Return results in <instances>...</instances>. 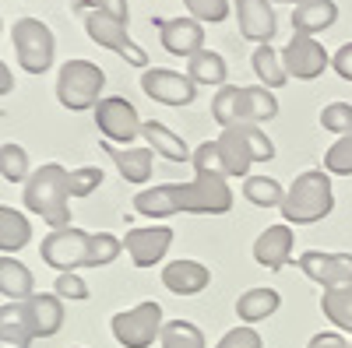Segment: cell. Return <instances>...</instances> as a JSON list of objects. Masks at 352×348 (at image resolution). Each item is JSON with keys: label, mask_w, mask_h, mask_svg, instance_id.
Here are the masks:
<instances>
[{"label": "cell", "mask_w": 352, "mask_h": 348, "mask_svg": "<svg viewBox=\"0 0 352 348\" xmlns=\"http://www.w3.org/2000/svg\"><path fill=\"white\" fill-rule=\"evenodd\" d=\"M109 327H113V338L124 348H148V345H155V338H162V327H166L162 306L155 299L138 303L134 310L116 313L109 321Z\"/></svg>", "instance_id": "9c48e42d"}, {"label": "cell", "mask_w": 352, "mask_h": 348, "mask_svg": "<svg viewBox=\"0 0 352 348\" xmlns=\"http://www.w3.org/2000/svg\"><path fill=\"white\" fill-rule=\"evenodd\" d=\"M338 21V4L335 0H303V4L292 8V36H320Z\"/></svg>", "instance_id": "7402d4cb"}, {"label": "cell", "mask_w": 352, "mask_h": 348, "mask_svg": "<svg viewBox=\"0 0 352 348\" xmlns=\"http://www.w3.org/2000/svg\"><path fill=\"white\" fill-rule=\"evenodd\" d=\"M56 296L71 299V303H81V299H88V285L78 271H60L56 275Z\"/></svg>", "instance_id": "f35d334b"}, {"label": "cell", "mask_w": 352, "mask_h": 348, "mask_svg": "<svg viewBox=\"0 0 352 348\" xmlns=\"http://www.w3.org/2000/svg\"><path fill=\"white\" fill-rule=\"evenodd\" d=\"M11 89H14V74H11V67L4 60H0V95H8Z\"/></svg>", "instance_id": "ee69618b"}, {"label": "cell", "mask_w": 352, "mask_h": 348, "mask_svg": "<svg viewBox=\"0 0 352 348\" xmlns=\"http://www.w3.org/2000/svg\"><path fill=\"white\" fill-rule=\"evenodd\" d=\"M141 92L148 95L152 102H162V106H190L197 99V84L190 81V74H180V71L144 67Z\"/></svg>", "instance_id": "7c38bea8"}, {"label": "cell", "mask_w": 352, "mask_h": 348, "mask_svg": "<svg viewBox=\"0 0 352 348\" xmlns=\"http://www.w3.org/2000/svg\"><path fill=\"white\" fill-rule=\"evenodd\" d=\"M141 137H144V144L155 152V155H162V159H169V162H190L194 159V152L187 148V141L180 137V134H173L166 124H159V120H144L141 124Z\"/></svg>", "instance_id": "603a6c76"}, {"label": "cell", "mask_w": 352, "mask_h": 348, "mask_svg": "<svg viewBox=\"0 0 352 348\" xmlns=\"http://www.w3.org/2000/svg\"><path fill=\"white\" fill-rule=\"evenodd\" d=\"M236 11V25H240V36L250 39V43H272L275 32H278V18H275V8L272 0H236L232 4Z\"/></svg>", "instance_id": "e0dca14e"}, {"label": "cell", "mask_w": 352, "mask_h": 348, "mask_svg": "<svg viewBox=\"0 0 352 348\" xmlns=\"http://www.w3.org/2000/svg\"><path fill=\"white\" fill-rule=\"evenodd\" d=\"M324 169L331 172V176H352V134L338 137L324 152Z\"/></svg>", "instance_id": "e575fe53"}, {"label": "cell", "mask_w": 352, "mask_h": 348, "mask_svg": "<svg viewBox=\"0 0 352 348\" xmlns=\"http://www.w3.org/2000/svg\"><path fill=\"white\" fill-rule=\"evenodd\" d=\"M187 74H190L194 84H215V89H222L229 67H226V60H222V53H215V49L204 46L201 53H194L190 60H187Z\"/></svg>", "instance_id": "83f0119b"}, {"label": "cell", "mask_w": 352, "mask_h": 348, "mask_svg": "<svg viewBox=\"0 0 352 348\" xmlns=\"http://www.w3.org/2000/svg\"><path fill=\"white\" fill-rule=\"evenodd\" d=\"M250 64H254V74L257 81L264 84V89H282V84L289 81L285 74V64H282V53L272 49V43H261L250 56Z\"/></svg>", "instance_id": "f1b7e54d"}, {"label": "cell", "mask_w": 352, "mask_h": 348, "mask_svg": "<svg viewBox=\"0 0 352 348\" xmlns=\"http://www.w3.org/2000/svg\"><path fill=\"white\" fill-rule=\"evenodd\" d=\"M272 4H303V0H272Z\"/></svg>", "instance_id": "f6af8a7d"}, {"label": "cell", "mask_w": 352, "mask_h": 348, "mask_svg": "<svg viewBox=\"0 0 352 348\" xmlns=\"http://www.w3.org/2000/svg\"><path fill=\"white\" fill-rule=\"evenodd\" d=\"M88 240H92V232L74 229V225L53 229L39 246V257H43V264L56 271H78L88 264Z\"/></svg>", "instance_id": "8fae6325"}, {"label": "cell", "mask_w": 352, "mask_h": 348, "mask_svg": "<svg viewBox=\"0 0 352 348\" xmlns=\"http://www.w3.org/2000/svg\"><path fill=\"white\" fill-rule=\"evenodd\" d=\"M162 285L173 296H197L212 285V271L201 260H169L162 268Z\"/></svg>", "instance_id": "d6986e66"}, {"label": "cell", "mask_w": 352, "mask_h": 348, "mask_svg": "<svg viewBox=\"0 0 352 348\" xmlns=\"http://www.w3.org/2000/svg\"><path fill=\"white\" fill-rule=\"evenodd\" d=\"M232 208V190L222 172L194 169L190 183H159L144 187L134 197V211L144 218H169V215H226Z\"/></svg>", "instance_id": "6da1fadb"}, {"label": "cell", "mask_w": 352, "mask_h": 348, "mask_svg": "<svg viewBox=\"0 0 352 348\" xmlns=\"http://www.w3.org/2000/svg\"><path fill=\"white\" fill-rule=\"evenodd\" d=\"M78 11H81V21H85L88 39H92L96 46L113 49L116 56H124V60L134 64V67H148V56H144L141 46L131 43V36H127V21H124V18H116L113 11L99 8L96 0H92V4H78Z\"/></svg>", "instance_id": "8992f818"}, {"label": "cell", "mask_w": 352, "mask_h": 348, "mask_svg": "<svg viewBox=\"0 0 352 348\" xmlns=\"http://www.w3.org/2000/svg\"><path fill=\"white\" fill-rule=\"evenodd\" d=\"M25 208L53 229L71 225V172L56 162L39 165L25 180Z\"/></svg>", "instance_id": "3957f363"}, {"label": "cell", "mask_w": 352, "mask_h": 348, "mask_svg": "<svg viewBox=\"0 0 352 348\" xmlns=\"http://www.w3.org/2000/svg\"><path fill=\"white\" fill-rule=\"evenodd\" d=\"M99 8H106V11H113L116 18H124V21H131V8H127V0H96Z\"/></svg>", "instance_id": "7bdbcfd3"}, {"label": "cell", "mask_w": 352, "mask_h": 348, "mask_svg": "<svg viewBox=\"0 0 352 348\" xmlns=\"http://www.w3.org/2000/svg\"><path fill=\"white\" fill-rule=\"evenodd\" d=\"M32 240V225L28 218L8 205H0V253H18Z\"/></svg>", "instance_id": "4316f807"}, {"label": "cell", "mask_w": 352, "mask_h": 348, "mask_svg": "<svg viewBox=\"0 0 352 348\" xmlns=\"http://www.w3.org/2000/svg\"><path fill=\"white\" fill-rule=\"evenodd\" d=\"M102 187V169L99 165H81L71 169V197H88Z\"/></svg>", "instance_id": "74e56055"}, {"label": "cell", "mask_w": 352, "mask_h": 348, "mask_svg": "<svg viewBox=\"0 0 352 348\" xmlns=\"http://www.w3.org/2000/svg\"><path fill=\"white\" fill-rule=\"evenodd\" d=\"M320 310H324V316L342 334H352V285L324 288V296H320Z\"/></svg>", "instance_id": "f546056e"}, {"label": "cell", "mask_w": 352, "mask_h": 348, "mask_svg": "<svg viewBox=\"0 0 352 348\" xmlns=\"http://www.w3.org/2000/svg\"><path fill=\"white\" fill-rule=\"evenodd\" d=\"M215 348H264V341H261V334H257L250 324H240V327L226 331Z\"/></svg>", "instance_id": "ab89813d"}, {"label": "cell", "mask_w": 352, "mask_h": 348, "mask_svg": "<svg viewBox=\"0 0 352 348\" xmlns=\"http://www.w3.org/2000/svg\"><path fill=\"white\" fill-rule=\"evenodd\" d=\"M25 313H28V324H32V334L36 338H53L56 331L64 327V299L60 296H46V292H36L25 299Z\"/></svg>", "instance_id": "44dd1931"}, {"label": "cell", "mask_w": 352, "mask_h": 348, "mask_svg": "<svg viewBox=\"0 0 352 348\" xmlns=\"http://www.w3.org/2000/svg\"><path fill=\"white\" fill-rule=\"evenodd\" d=\"M278 306H282V296L275 288H250V292H243L236 299V316L243 324H261V321H268Z\"/></svg>", "instance_id": "484cf974"}, {"label": "cell", "mask_w": 352, "mask_h": 348, "mask_svg": "<svg viewBox=\"0 0 352 348\" xmlns=\"http://www.w3.org/2000/svg\"><path fill=\"white\" fill-rule=\"evenodd\" d=\"M320 127L338 134V137L352 134V102H331V106H324V109H320Z\"/></svg>", "instance_id": "8d00e7d4"}, {"label": "cell", "mask_w": 352, "mask_h": 348, "mask_svg": "<svg viewBox=\"0 0 352 348\" xmlns=\"http://www.w3.org/2000/svg\"><path fill=\"white\" fill-rule=\"evenodd\" d=\"M106 155L113 159V165L120 169V176L127 183H148L152 180V169H155V152L148 148V144H141V148H116V144H102Z\"/></svg>", "instance_id": "ffe728a7"}, {"label": "cell", "mask_w": 352, "mask_h": 348, "mask_svg": "<svg viewBox=\"0 0 352 348\" xmlns=\"http://www.w3.org/2000/svg\"><path fill=\"white\" fill-rule=\"evenodd\" d=\"M0 28H4V25H0Z\"/></svg>", "instance_id": "bcb514c9"}, {"label": "cell", "mask_w": 352, "mask_h": 348, "mask_svg": "<svg viewBox=\"0 0 352 348\" xmlns=\"http://www.w3.org/2000/svg\"><path fill=\"white\" fill-rule=\"evenodd\" d=\"M275 144L261 130V124H236L226 127L215 141H204L194 148V169H212L222 176H247L254 162H272Z\"/></svg>", "instance_id": "7a4b0ae2"}, {"label": "cell", "mask_w": 352, "mask_h": 348, "mask_svg": "<svg viewBox=\"0 0 352 348\" xmlns=\"http://www.w3.org/2000/svg\"><path fill=\"white\" fill-rule=\"evenodd\" d=\"M243 197L250 200L254 208H282L285 190H282V183L272 180V176H247V180H243Z\"/></svg>", "instance_id": "4dcf8cb0"}, {"label": "cell", "mask_w": 352, "mask_h": 348, "mask_svg": "<svg viewBox=\"0 0 352 348\" xmlns=\"http://www.w3.org/2000/svg\"><path fill=\"white\" fill-rule=\"evenodd\" d=\"M159 28V39H162V49L173 53V56H190L204 49V25L197 18H166V21H155Z\"/></svg>", "instance_id": "2e32d148"}, {"label": "cell", "mask_w": 352, "mask_h": 348, "mask_svg": "<svg viewBox=\"0 0 352 348\" xmlns=\"http://www.w3.org/2000/svg\"><path fill=\"white\" fill-rule=\"evenodd\" d=\"M300 271L317 281L320 288H342L352 285V253H324V250H307L300 253Z\"/></svg>", "instance_id": "5bb4252c"}, {"label": "cell", "mask_w": 352, "mask_h": 348, "mask_svg": "<svg viewBox=\"0 0 352 348\" xmlns=\"http://www.w3.org/2000/svg\"><path fill=\"white\" fill-rule=\"evenodd\" d=\"M102 84H106L102 67L74 56V60H67L60 67V74H56V99H60V106L71 109V113L96 109L99 95H102Z\"/></svg>", "instance_id": "52a82bcc"}, {"label": "cell", "mask_w": 352, "mask_h": 348, "mask_svg": "<svg viewBox=\"0 0 352 348\" xmlns=\"http://www.w3.org/2000/svg\"><path fill=\"white\" fill-rule=\"evenodd\" d=\"M169 246H173L169 225H141V229H127L124 236V250L134 260V268H155L169 253Z\"/></svg>", "instance_id": "9a60e30c"}, {"label": "cell", "mask_w": 352, "mask_h": 348, "mask_svg": "<svg viewBox=\"0 0 352 348\" xmlns=\"http://www.w3.org/2000/svg\"><path fill=\"white\" fill-rule=\"evenodd\" d=\"M0 296H8L11 303H25L28 296H36V281L18 257L4 253L0 257Z\"/></svg>", "instance_id": "d4e9b609"}, {"label": "cell", "mask_w": 352, "mask_h": 348, "mask_svg": "<svg viewBox=\"0 0 352 348\" xmlns=\"http://www.w3.org/2000/svg\"><path fill=\"white\" fill-rule=\"evenodd\" d=\"M331 208H335L331 172L328 169H307L289 183L285 200H282V218L289 225H314L320 218H328Z\"/></svg>", "instance_id": "5b68a950"}, {"label": "cell", "mask_w": 352, "mask_h": 348, "mask_svg": "<svg viewBox=\"0 0 352 348\" xmlns=\"http://www.w3.org/2000/svg\"><path fill=\"white\" fill-rule=\"evenodd\" d=\"M124 253V240H116L113 232H92L88 240V264L85 268H106Z\"/></svg>", "instance_id": "836d02e7"}, {"label": "cell", "mask_w": 352, "mask_h": 348, "mask_svg": "<svg viewBox=\"0 0 352 348\" xmlns=\"http://www.w3.org/2000/svg\"><path fill=\"white\" fill-rule=\"evenodd\" d=\"M307 348H352V341H349L342 331H320V334L310 338Z\"/></svg>", "instance_id": "60d3db41"}, {"label": "cell", "mask_w": 352, "mask_h": 348, "mask_svg": "<svg viewBox=\"0 0 352 348\" xmlns=\"http://www.w3.org/2000/svg\"><path fill=\"white\" fill-rule=\"evenodd\" d=\"M331 67H335V74L342 81H352V43L338 46V53L331 56Z\"/></svg>", "instance_id": "b9f144b4"}, {"label": "cell", "mask_w": 352, "mask_h": 348, "mask_svg": "<svg viewBox=\"0 0 352 348\" xmlns=\"http://www.w3.org/2000/svg\"><path fill=\"white\" fill-rule=\"evenodd\" d=\"M282 64H285V74L296 78V81H314L328 71L331 56L328 49L320 46L314 36H292L282 49Z\"/></svg>", "instance_id": "4fadbf2b"}, {"label": "cell", "mask_w": 352, "mask_h": 348, "mask_svg": "<svg viewBox=\"0 0 352 348\" xmlns=\"http://www.w3.org/2000/svg\"><path fill=\"white\" fill-rule=\"evenodd\" d=\"M32 324H28L25 303H4L0 306V348H28L32 345Z\"/></svg>", "instance_id": "cb8c5ba5"}, {"label": "cell", "mask_w": 352, "mask_h": 348, "mask_svg": "<svg viewBox=\"0 0 352 348\" xmlns=\"http://www.w3.org/2000/svg\"><path fill=\"white\" fill-rule=\"evenodd\" d=\"M141 116L134 109V102H127L124 95H109L99 99L96 106V127L109 144H120V148H131V141L141 137Z\"/></svg>", "instance_id": "30bf717a"}, {"label": "cell", "mask_w": 352, "mask_h": 348, "mask_svg": "<svg viewBox=\"0 0 352 348\" xmlns=\"http://www.w3.org/2000/svg\"><path fill=\"white\" fill-rule=\"evenodd\" d=\"M162 348H204V334L197 324L190 321H169L162 327V338H159Z\"/></svg>", "instance_id": "d6a6232c"}, {"label": "cell", "mask_w": 352, "mask_h": 348, "mask_svg": "<svg viewBox=\"0 0 352 348\" xmlns=\"http://www.w3.org/2000/svg\"><path fill=\"white\" fill-rule=\"evenodd\" d=\"M212 116L222 130L236 124H264L278 116V99L264 84H222L212 99Z\"/></svg>", "instance_id": "277c9868"}, {"label": "cell", "mask_w": 352, "mask_h": 348, "mask_svg": "<svg viewBox=\"0 0 352 348\" xmlns=\"http://www.w3.org/2000/svg\"><path fill=\"white\" fill-rule=\"evenodd\" d=\"M292 246H296V236H292V225H268L254 240V260L268 271H282L289 260H292Z\"/></svg>", "instance_id": "ac0fdd59"}, {"label": "cell", "mask_w": 352, "mask_h": 348, "mask_svg": "<svg viewBox=\"0 0 352 348\" xmlns=\"http://www.w3.org/2000/svg\"><path fill=\"white\" fill-rule=\"evenodd\" d=\"M184 8L201 25H219L229 18V0H184Z\"/></svg>", "instance_id": "d590c367"}, {"label": "cell", "mask_w": 352, "mask_h": 348, "mask_svg": "<svg viewBox=\"0 0 352 348\" xmlns=\"http://www.w3.org/2000/svg\"><path fill=\"white\" fill-rule=\"evenodd\" d=\"M0 176H4L8 183H25L32 172H28V152L21 148V144L8 141L0 144Z\"/></svg>", "instance_id": "1f68e13d"}, {"label": "cell", "mask_w": 352, "mask_h": 348, "mask_svg": "<svg viewBox=\"0 0 352 348\" xmlns=\"http://www.w3.org/2000/svg\"><path fill=\"white\" fill-rule=\"evenodd\" d=\"M11 46L18 56V67L25 74H46L53 67L56 39L50 32V25L39 18H18L11 28Z\"/></svg>", "instance_id": "ba28073f"}]
</instances>
